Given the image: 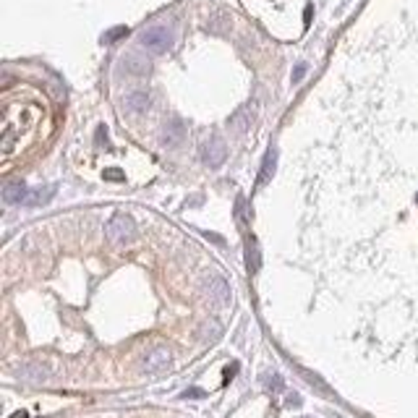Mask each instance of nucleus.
Wrapping results in <instances>:
<instances>
[{"instance_id":"nucleus-1","label":"nucleus","mask_w":418,"mask_h":418,"mask_svg":"<svg viewBox=\"0 0 418 418\" xmlns=\"http://www.w3.org/2000/svg\"><path fill=\"white\" fill-rule=\"evenodd\" d=\"M45 108L37 99H13L3 102V134H0V154L6 165L32 147L40 136V126L45 123Z\"/></svg>"},{"instance_id":"nucleus-4","label":"nucleus","mask_w":418,"mask_h":418,"mask_svg":"<svg viewBox=\"0 0 418 418\" xmlns=\"http://www.w3.org/2000/svg\"><path fill=\"white\" fill-rule=\"evenodd\" d=\"M144 374H162V371H168L170 369V351L165 348V345H157V348H152L147 358H144Z\"/></svg>"},{"instance_id":"nucleus-22","label":"nucleus","mask_w":418,"mask_h":418,"mask_svg":"<svg viewBox=\"0 0 418 418\" xmlns=\"http://www.w3.org/2000/svg\"><path fill=\"white\" fill-rule=\"evenodd\" d=\"M202 395H204L202 389H188V392H186L183 397H202Z\"/></svg>"},{"instance_id":"nucleus-19","label":"nucleus","mask_w":418,"mask_h":418,"mask_svg":"<svg viewBox=\"0 0 418 418\" xmlns=\"http://www.w3.org/2000/svg\"><path fill=\"white\" fill-rule=\"evenodd\" d=\"M236 217L241 220V225H246V202L243 199H238L236 204Z\"/></svg>"},{"instance_id":"nucleus-3","label":"nucleus","mask_w":418,"mask_h":418,"mask_svg":"<svg viewBox=\"0 0 418 418\" xmlns=\"http://www.w3.org/2000/svg\"><path fill=\"white\" fill-rule=\"evenodd\" d=\"M141 47L150 50L152 55H162L172 47V32L168 26H152L141 34Z\"/></svg>"},{"instance_id":"nucleus-20","label":"nucleus","mask_w":418,"mask_h":418,"mask_svg":"<svg viewBox=\"0 0 418 418\" xmlns=\"http://www.w3.org/2000/svg\"><path fill=\"white\" fill-rule=\"evenodd\" d=\"M303 74H306V63H298L296 65V71H293V81H300Z\"/></svg>"},{"instance_id":"nucleus-6","label":"nucleus","mask_w":418,"mask_h":418,"mask_svg":"<svg viewBox=\"0 0 418 418\" xmlns=\"http://www.w3.org/2000/svg\"><path fill=\"white\" fill-rule=\"evenodd\" d=\"M225 157H227V147L220 136H212V139L204 141V147H202L204 165H209V168H220V165L225 162Z\"/></svg>"},{"instance_id":"nucleus-12","label":"nucleus","mask_w":418,"mask_h":418,"mask_svg":"<svg viewBox=\"0 0 418 418\" xmlns=\"http://www.w3.org/2000/svg\"><path fill=\"white\" fill-rule=\"evenodd\" d=\"M150 108V95L147 92H131L129 97H126V110L129 113H144V110Z\"/></svg>"},{"instance_id":"nucleus-5","label":"nucleus","mask_w":418,"mask_h":418,"mask_svg":"<svg viewBox=\"0 0 418 418\" xmlns=\"http://www.w3.org/2000/svg\"><path fill=\"white\" fill-rule=\"evenodd\" d=\"M204 293L209 296V300H212L215 306H227V303H230V288H227V282L220 278V275L204 278Z\"/></svg>"},{"instance_id":"nucleus-14","label":"nucleus","mask_w":418,"mask_h":418,"mask_svg":"<svg viewBox=\"0 0 418 418\" xmlns=\"http://www.w3.org/2000/svg\"><path fill=\"white\" fill-rule=\"evenodd\" d=\"M246 264H248V272H259L262 267V251H259V243L251 238L246 246Z\"/></svg>"},{"instance_id":"nucleus-11","label":"nucleus","mask_w":418,"mask_h":418,"mask_svg":"<svg viewBox=\"0 0 418 418\" xmlns=\"http://www.w3.org/2000/svg\"><path fill=\"white\" fill-rule=\"evenodd\" d=\"M162 136H165V144H168V147H175V144L186 136V126H183L178 118H172L170 123L165 126V134H162Z\"/></svg>"},{"instance_id":"nucleus-15","label":"nucleus","mask_w":418,"mask_h":418,"mask_svg":"<svg viewBox=\"0 0 418 418\" xmlns=\"http://www.w3.org/2000/svg\"><path fill=\"white\" fill-rule=\"evenodd\" d=\"M220 335H223V327H220L217 322H207L202 327V340H204V343H212V340H217Z\"/></svg>"},{"instance_id":"nucleus-16","label":"nucleus","mask_w":418,"mask_h":418,"mask_svg":"<svg viewBox=\"0 0 418 418\" xmlns=\"http://www.w3.org/2000/svg\"><path fill=\"white\" fill-rule=\"evenodd\" d=\"M126 34H129V29H126V26H113L110 32L102 34V42H105V45H113V42H118L120 37H126Z\"/></svg>"},{"instance_id":"nucleus-13","label":"nucleus","mask_w":418,"mask_h":418,"mask_svg":"<svg viewBox=\"0 0 418 418\" xmlns=\"http://www.w3.org/2000/svg\"><path fill=\"white\" fill-rule=\"evenodd\" d=\"M55 191H58V188H55L53 183H50V186H45V188L40 186V188L29 191V199H26V204H29V207H40V204H47L55 196Z\"/></svg>"},{"instance_id":"nucleus-8","label":"nucleus","mask_w":418,"mask_h":418,"mask_svg":"<svg viewBox=\"0 0 418 418\" xmlns=\"http://www.w3.org/2000/svg\"><path fill=\"white\" fill-rule=\"evenodd\" d=\"M123 68H126L131 76H147L152 65L147 58H141V55H136V53H129L123 58Z\"/></svg>"},{"instance_id":"nucleus-7","label":"nucleus","mask_w":418,"mask_h":418,"mask_svg":"<svg viewBox=\"0 0 418 418\" xmlns=\"http://www.w3.org/2000/svg\"><path fill=\"white\" fill-rule=\"evenodd\" d=\"M26 199H29V188L24 181H11L3 186V202L6 204H26Z\"/></svg>"},{"instance_id":"nucleus-17","label":"nucleus","mask_w":418,"mask_h":418,"mask_svg":"<svg viewBox=\"0 0 418 418\" xmlns=\"http://www.w3.org/2000/svg\"><path fill=\"white\" fill-rule=\"evenodd\" d=\"M230 123H233L238 131H246L248 129V110H238Z\"/></svg>"},{"instance_id":"nucleus-10","label":"nucleus","mask_w":418,"mask_h":418,"mask_svg":"<svg viewBox=\"0 0 418 418\" xmlns=\"http://www.w3.org/2000/svg\"><path fill=\"white\" fill-rule=\"evenodd\" d=\"M275 168H278V150H272L264 154V162H262V172H259V186H267L275 175Z\"/></svg>"},{"instance_id":"nucleus-21","label":"nucleus","mask_w":418,"mask_h":418,"mask_svg":"<svg viewBox=\"0 0 418 418\" xmlns=\"http://www.w3.org/2000/svg\"><path fill=\"white\" fill-rule=\"evenodd\" d=\"M105 178H113V181H120V178H123V172H120V170H105Z\"/></svg>"},{"instance_id":"nucleus-18","label":"nucleus","mask_w":418,"mask_h":418,"mask_svg":"<svg viewBox=\"0 0 418 418\" xmlns=\"http://www.w3.org/2000/svg\"><path fill=\"white\" fill-rule=\"evenodd\" d=\"M262 379H264V387L272 389V392H280V389H282V379H280L278 374H264Z\"/></svg>"},{"instance_id":"nucleus-2","label":"nucleus","mask_w":418,"mask_h":418,"mask_svg":"<svg viewBox=\"0 0 418 418\" xmlns=\"http://www.w3.org/2000/svg\"><path fill=\"white\" fill-rule=\"evenodd\" d=\"M136 236V225H134V220L129 215H113L110 217V223L105 225V238H108L110 243H129L131 238Z\"/></svg>"},{"instance_id":"nucleus-9","label":"nucleus","mask_w":418,"mask_h":418,"mask_svg":"<svg viewBox=\"0 0 418 418\" xmlns=\"http://www.w3.org/2000/svg\"><path fill=\"white\" fill-rule=\"evenodd\" d=\"M16 374L22 376V379H29V382H45L50 376V371L42 364H24L16 369Z\"/></svg>"}]
</instances>
